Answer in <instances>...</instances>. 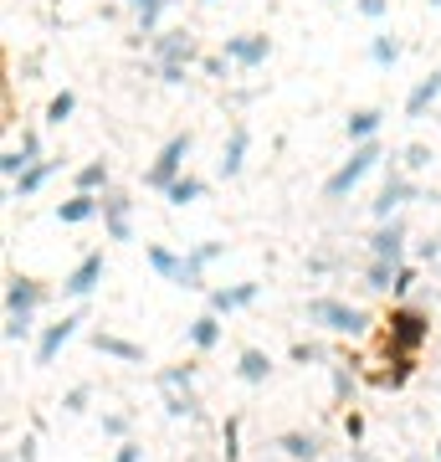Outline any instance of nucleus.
<instances>
[{
  "instance_id": "dca6fc26",
  "label": "nucleus",
  "mask_w": 441,
  "mask_h": 462,
  "mask_svg": "<svg viewBox=\"0 0 441 462\" xmlns=\"http://www.w3.org/2000/svg\"><path fill=\"white\" fill-rule=\"evenodd\" d=\"M246 149H252V129H246V118H231L226 144H221V180H236V175H242Z\"/></svg>"
},
{
  "instance_id": "a18cd8bd",
  "label": "nucleus",
  "mask_w": 441,
  "mask_h": 462,
  "mask_svg": "<svg viewBox=\"0 0 441 462\" xmlns=\"http://www.w3.org/2000/svg\"><path fill=\"white\" fill-rule=\"evenodd\" d=\"M421 263L426 267H441V242L431 236V242H421Z\"/></svg>"
},
{
  "instance_id": "20e7f679",
  "label": "nucleus",
  "mask_w": 441,
  "mask_h": 462,
  "mask_svg": "<svg viewBox=\"0 0 441 462\" xmlns=\"http://www.w3.org/2000/svg\"><path fill=\"white\" fill-rule=\"evenodd\" d=\"M190 149H196V134L190 129H180V134H170V139H164L160 144V154H154V165L144 170V185L149 190H170V185L180 180L185 175V160H190Z\"/></svg>"
},
{
  "instance_id": "4468645a",
  "label": "nucleus",
  "mask_w": 441,
  "mask_h": 462,
  "mask_svg": "<svg viewBox=\"0 0 441 462\" xmlns=\"http://www.w3.org/2000/svg\"><path fill=\"white\" fill-rule=\"evenodd\" d=\"M216 257H226V242H196V247L185 252V273H180V282H175V288L200 293V288H206V267H211Z\"/></svg>"
},
{
  "instance_id": "39448f33",
  "label": "nucleus",
  "mask_w": 441,
  "mask_h": 462,
  "mask_svg": "<svg viewBox=\"0 0 441 462\" xmlns=\"http://www.w3.org/2000/svg\"><path fill=\"white\" fill-rule=\"evenodd\" d=\"M380 160H385L380 139H370V144H354V149H349V160H344V165L324 180V200H344L349 190H354V185L364 180V175H370V170L380 165Z\"/></svg>"
},
{
  "instance_id": "1a4fd4ad",
  "label": "nucleus",
  "mask_w": 441,
  "mask_h": 462,
  "mask_svg": "<svg viewBox=\"0 0 441 462\" xmlns=\"http://www.w3.org/2000/svg\"><path fill=\"white\" fill-rule=\"evenodd\" d=\"M221 57H226L236 72H257V67H267V57H272V36L267 32H242V36H226V47H221Z\"/></svg>"
},
{
  "instance_id": "bb28decb",
  "label": "nucleus",
  "mask_w": 441,
  "mask_h": 462,
  "mask_svg": "<svg viewBox=\"0 0 441 462\" xmlns=\"http://www.w3.org/2000/svg\"><path fill=\"white\" fill-rule=\"evenodd\" d=\"M57 170H62V160H41V165H32L16 185H11V200H32L36 190H41V185H47L51 175H57Z\"/></svg>"
},
{
  "instance_id": "aec40b11",
  "label": "nucleus",
  "mask_w": 441,
  "mask_h": 462,
  "mask_svg": "<svg viewBox=\"0 0 441 462\" xmlns=\"http://www.w3.org/2000/svg\"><path fill=\"white\" fill-rule=\"evenodd\" d=\"M380 124H385V108H354V114L344 118L349 149H354V144H370V139H380Z\"/></svg>"
},
{
  "instance_id": "4be33fe9",
  "label": "nucleus",
  "mask_w": 441,
  "mask_h": 462,
  "mask_svg": "<svg viewBox=\"0 0 441 462\" xmlns=\"http://www.w3.org/2000/svg\"><path fill=\"white\" fill-rule=\"evenodd\" d=\"M185 339H190V349H196V355H211V349L221 345V319H216L211 309H206V314H196L190 324H185Z\"/></svg>"
},
{
  "instance_id": "a211bd4d",
  "label": "nucleus",
  "mask_w": 441,
  "mask_h": 462,
  "mask_svg": "<svg viewBox=\"0 0 441 462\" xmlns=\"http://www.w3.org/2000/svg\"><path fill=\"white\" fill-rule=\"evenodd\" d=\"M108 190H114L108 160H87V165L72 170V196H108Z\"/></svg>"
},
{
  "instance_id": "c03bdc74",
  "label": "nucleus",
  "mask_w": 441,
  "mask_h": 462,
  "mask_svg": "<svg viewBox=\"0 0 441 462\" xmlns=\"http://www.w3.org/2000/svg\"><path fill=\"white\" fill-rule=\"evenodd\" d=\"M344 437H349V442H364V416H344Z\"/></svg>"
},
{
  "instance_id": "b1692460",
  "label": "nucleus",
  "mask_w": 441,
  "mask_h": 462,
  "mask_svg": "<svg viewBox=\"0 0 441 462\" xmlns=\"http://www.w3.org/2000/svg\"><path fill=\"white\" fill-rule=\"evenodd\" d=\"M93 216H103V196H67V200H57V221H62V226H82V221H93Z\"/></svg>"
},
{
  "instance_id": "09e8293b",
  "label": "nucleus",
  "mask_w": 441,
  "mask_h": 462,
  "mask_svg": "<svg viewBox=\"0 0 441 462\" xmlns=\"http://www.w3.org/2000/svg\"><path fill=\"white\" fill-rule=\"evenodd\" d=\"M431 11H441V0H431Z\"/></svg>"
},
{
  "instance_id": "473e14b6",
  "label": "nucleus",
  "mask_w": 441,
  "mask_h": 462,
  "mask_svg": "<svg viewBox=\"0 0 441 462\" xmlns=\"http://www.w3.org/2000/svg\"><path fill=\"white\" fill-rule=\"evenodd\" d=\"M221 452H226V462H242V416H226V427H221Z\"/></svg>"
},
{
  "instance_id": "f03ea898",
  "label": "nucleus",
  "mask_w": 441,
  "mask_h": 462,
  "mask_svg": "<svg viewBox=\"0 0 441 462\" xmlns=\"http://www.w3.org/2000/svg\"><path fill=\"white\" fill-rule=\"evenodd\" d=\"M160 401H164V416H175V421H196L200 416V396H196V365H164L160 375Z\"/></svg>"
},
{
  "instance_id": "f3484780",
  "label": "nucleus",
  "mask_w": 441,
  "mask_h": 462,
  "mask_svg": "<svg viewBox=\"0 0 441 462\" xmlns=\"http://www.w3.org/2000/svg\"><path fill=\"white\" fill-rule=\"evenodd\" d=\"M262 293V282H231V288H211V314L216 319H226V314H242V309H252Z\"/></svg>"
},
{
  "instance_id": "8fccbe9b",
  "label": "nucleus",
  "mask_w": 441,
  "mask_h": 462,
  "mask_svg": "<svg viewBox=\"0 0 441 462\" xmlns=\"http://www.w3.org/2000/svg\"><path fill=\"white\" fill-rule=\"evenodd\" d=\"M206 5H221V0H206Z\"/></svg>"
},
{
  "instance_id": "c756f323",
  "label": "nucleus",
  "mask_w": 441,
  "mask_h": 462,
  "mask_svg": "<svg viewBox=\"0 0 441 462\" xmlns=\"http://www.w3.org/2000/svg\"><path fill=\"white\" fill-rule=\"evenodd\" d=\"M72 114H78V93H72V88H62V93L47 103V124H51V129H62Z\"/></svg>"
},
{
  "instance_id": "7c9ffc66",
  "label": "nucleus",
  "mask_w": 441,
  "mask_h": 462,
  "mask_svg": "<svg viewBox=\"0 0 441 462\" xmlns=\"http://www.w3.org/2000/svg\"><path fill=\"white\" fill-rule=\"evenodd\" d=\"M395 273H400V267H390V263H364V288H370V293H390Z\"/></svg>"
},
{
  "instance_id": "79ce46f5",
  "label": "nucleus",
  "mask_w": 441,
  "mask_h": 462,
  "mask_svg": "<svg viewBox=\"0 0 441 462\" xmlns=\"http://www.w3.org/2000/svg\"><path fill=\"white\" fill-rule=\"evenodd\" d=\"M160 83L164 88H185L190 83V67H160Z\"/></svg>"
},
{
  "instance_id": "37998d69",
  "label": "nucleus",
  "mask_w": 441,
  "mask_h": 462,
  "mask_svg": "<svg viewBox=\"0 0 441 462\" xmlns=\"http://www.w3.org/2000/svg\"><path fill=\"white\" fill-rule=\"evenodd\" d=\"M114 462H144V447H139V442H133V437H129V442H118Z\"/></svg>"
},
{
  "instance_id": "6ab92c4d",
  "label": "nucleus",
  "mask_w": 441,
  "mask_h": 462,
  "mask_svg": "<svg viewBox=\"0 0 441 462\" xmlns=\"http://www.w3.org/2000/svg\"><path fill=\"white\" fill-rule=\"evenodd\" d=\"M436 103H441V67L436 72H426L421 83L406 93V118H426V114H436Z\"/></svg>"
},
{
  "instance_id": "a878e982",
  "label": "nucleus",
  "mask_w": 441,
  "mask_h": 462,
  "mask_svg": "<svg viewBox=\"0 0 441 462\" xmlns=\"http://www.w3.org/2000/svg\"><path fill=\"white\" fill-rule=\"evenodd\" d=\"M236 375L246 380V385H267V380H272V360H267V349H242V355H236Z\"/></svg>"
},
{
  "instance_id": "c85d7f7f",
  "label": "nucleus",
  "mask_w": 441,
  "mask_h": 462,
  "mask_svg": "<svg viewBox=\"0 0 441 462\" xmlns=\"http://www.w3.org/2000/svg\"><path fill=\"white\" fill-rule=\"evenodd\" d=\"M200 196H206V180H200V175H180V180H175L170 190H164V200H170L175 211H185V206H196Z\"/></svg>"
},
{
  "instance_id": "5701e85b",
  "label": "nucleus",
  "mask_w": 441,
  "mask_h": 462,
  "mask_svg": "<svg viewBox=\"0 0 441 462\" xmlns=\"http://www.w3.org/2000/svg\"><path fill=\"white\" fill-rule=\"evenodd\" d=\"M93 349H98V355H108V360L144 365V345H133V339H124V334H108V329H98V334H93Z\"/></svg>"
},
{
  "instance_id": "412c9836",
  "label": "nucleus",
  "mask_w": 441,
  "mask_h": 462,
  "mask_svg": "<svg viewBox=\"0 0 441 462\" xmlns=\"http://www.w3.org/2000/svg\"><path fill=\"white\" fill-rule=\"evenodd\" d=\"M278 452H282L288 462H318V457H324V442H318L313 431H282V437H278Z\"/></svg>"
},
{
  "instance_id": "9d476101",
  "label": "nucleus",
  "mask_w": 441,
  "mask_h": 462,
  "mask_svg": "<svg viewBox=\"0 0 441 462\" xmlns=\"http://www.w3.org/2000/svg\"><path fill=\"white\" fill-rule=\"evenodd\" d=\"M370 263H390V267H406V221H380L370 231Z\"/></svg>"
},
{
  "instance_id": "f257e3e1",
  "label": "nucleus",
  "mask_w": 441,
  "mask_h": 462,
  "mask_svg": "<svg viewBox=\"0 0 441 462\" xmlns=\"http://www.w3.org/2000/svg\"><path fill=\"white\" fill-rule=\"evenodd\" d=\"M303 314H308V324L339 334V339H364L370 324H375L360 303H344V298H308V309H303Z\"/></svg>"
},
{
  "instance_id": "f8f14e48",
  "label": "nucleus",
  "mask_w": 441,
  "mask_h": 462,
  "mask_svg": "<svg viewBox=\"0 0 441 462\" xmlns=\"http://www.w3.org/2000/svg\"><path fill=\"white\" fill-rule=\"evenodd\" d=\"M103 236L108 242H133V196L129 190H108L103 196Z\"/></svg>"
},
{
  "instance_id": "ddd939ff",
  "label": "nucleus",
  "mask_w": 441,
  "mask_h": 462,
  "mask_svg": "<svg viewBox=\"0 0 441 462\" xmlns=\"http://www.w3.org/2000/svg\"><path fill=\"white\" fill-rule=\"evenodd\" d=\"M78 329H82V314H62L57 324H47L36 334V365H57V355L78 339Z\"/></svg>"
},
{
  "instance_id": "4c0bfd02",
  "label": "nucleus",
  "mask_w": 441,
  "mask_h": 462,
  "mask_svg": "<svg viewBox=\"0 0 441 462\" xmlns=\"http://www.w3.org/2000/svg\"><path fill=\"white\" fill-rule=\"evenodd\" d=\"M200 72H206V78H216V83H226L231 62L221 57V51H206V57H200Z\"/></svg>"
},
{
  "instance_id": "c9c22d12",
  "label": "nucleus",
  "mask_w": 441,
  "mask_h": 462,
  "mask_svg": "<svg viewBox=\"0 0 441 462\" xmlns=\"http://www.w3.org/2000/svg\"><path fill=\"white\" fill-rule=\"evenodd\" d=\"M431 165V149L426 144H406L400 149V170H406V175H416V170H426Z\"/></svg>"
},
{
  "instance_id": "7ed1b4c3",
  "label": "nucleus",
  "mask_w": 441,
  "mask_h": 462,
  "mask_svg": "<svg viewBox=\"0 0 441 462\" xmlns=\"http://www.w3.org/2000/svg\"><path fill=\"white\" fill-rule=\"evenodd\" d=\"M431 339V319H426V309H410V303H395L390 319H385V349H390L395 360H416V349Z\"/></svg>"
},
{
  "instance_id": "393cba45",
  "label": "nucleus",
  "mask_w": 441,
  "mask_h": 462,
  "mask_svg": "<svg viewBox=\"0 0 441 462\" xmlns=\"http://www.w3.org/2000/svg\"><path fill=\"white\" fill-rule=\"evenodd\" d=\"M144 257H149V273H154V278H164V282H180L185 257H180L175 247H164V242H154V247H149Z\"/></svg>"
},
{
  "instance_id": "58836bf2",
  "label": "nucleus",
  "mask_w": 441,
  "mask_h": 462,
  "mask_svg": "<svg viewBox=\"0 0 441 462\" xmlns=\"http://www.w3.org/2000/svg\"><path fill=\"white\" fill-rule=\"evenodd\" d=\"M87 396H93L87 385H72V391L62 396V411H67V416H82V411H87Z\"/></svg>"
},
{
  "instance_id": "2eb2a0df",
  "label": "nucleus",
  "mask_w": 441,
  "mask_h": 462,
  "mask_svg": "<svg viewBox=\"0 0 441 462\" xmlns=\"http://www.w3.org/2000/svg\"><path fill=\"white\" fill-rule=\"evenodd\" d=\"M47 303V288L26 273H5V314H36Z\"/></svg>"
},
{
  "instance_id": "e433bc0d",
  "label": "nucleus",
  "mask_w": 441,
  "mask_h": 462,
  "mask_svg": "<svg viewBox=\"0 0 441 462\" xmlns=\"http://www.w3.org/2000/svg\"><path fill=\"white\" fill-rule=\"evenodd\" d=\"M129 411H103V437H118V442H129Z\"/></svg>"
},
{
  "instance_id": "423d86ee",
  "label": "nucleus",
  "mask_w": 441,
  "mask_h": 462,
  "mask_svg": "<svg viewBox=\"0 0 441 462\" xmlns=\"http://www.w3.org/2000/svg\"><path fill=\"white\" fill-rule=\"evenodd\" d=\"M149 57H154V72H160V67H196L206 51H200V36L190 26H170L149 42Z\"/></svg>"
},
{
  "instance_id": "cd10ccee",
  "label": "nucleus",
  "mask_w": 441,
  "mask_h": 462,
  "mask_svg": "<svg viewBox=\"0 0 441 462\" xmlns=\"http://www.w3.org/2000/svg\"><path fill=\"white\" fill-rule=\"evenodd\" d=\"M400 51H406V47H400V36H390V32L370 36V62H375L380 72H390V67L400 62Z\"/></svg>"
},
{
  "instance_id": "49530a36",
  "label": "nucleus",
  "mask_w": 441,
  "mask_h": 462,
  "mask_svg": "<svg viewBox=\"0 0 441 462\" xmlns=\"http://www.w3.org/2000/svg\"><path fill=\"white\" fill-rule=\"evenodd\" d=\"M328 267H334V257H324V252H318V257H308V273H328Z\"/></svg>"
},
{
  "instance_id": "9b49d317",
  "label": "nucleus",
  "mask_w": 441,
  "mask_h": 462,
  "mask_svg": "<svg viewBox=\"0 0 441 462\" xmlns=\"http://www.w3.org/2000/svg\"><path fill=\"white\" fill-rule=\"evenodd\" d=\"M41 160H47V154H41V134H36V129H21V144H11L5 154H0V175L16 185L21 175H26L32 165H41Z\"/></svg>"
},
{
  "instance_id": "ea45409f",
  "label": "nucleus",
  "mask_w": 441,
  "mask_h": 462,
  "mask_svg": "<svg viewBox=\"0 0 441 462\" xmlns=\"http://www.w3.org/2000/svg\"><path fill=\"white\" fill-rule=\"evenodd\" d=\"M354 11H360L364 21H385L390 16V0H354Z\"/></svg>"
},
{
  "instance_id": "2f4dec72",
  "label": "nucleus",
  "mask_w": 441,
  "mask_h": 462,
  "mask_svg": "<svg viewBox=\"0 0 441 462\" xmlns=\"http://www.w3.org/2000/svg\"><path fill=\"white\" fill-rule=\"evenodd\" d=\"M36 334V314H5V345H26Z\"/></svg>"
},
{
  "instance_id": "6e6552de",
  "label": "nucleus",
  "mask_w": 441,
  "mask_h": 462,
  "mask_svg": "<svg viewBox=\"0 0 441 462\" xmlns=\"http://www.w3.org/2000/svg\"><path fill=\"white\" fill-rule=\"evenodd\" d=\"M108 278V257L103 252H82L78 263H72V273L62 278V298H72V303H82V298L98 293V282Z\"/></svg>"
},
{
  "instance_id": "0eeeda50",
  "label": "nucleus",
  "mask_w": 441,
  "mask_h": 462,
  "mask_svg": "<svg viewBox=\"0 0 441 462\" xmlns=\"http://www.w3.org/2000/svg\"><path fill=\"white\" fill-rule=\"evenodd\" d=\"M410 200H421V185L410 180L400 165L385 170V185H380V196L370 200V216H375V226L380 221H395L400 216V206H410Z\"/></svg>"
},
{
  "instance_id": "72a5a7b5",
  "label": "nucleus",
  "mask_w": 441,
  "mask_h": 462,
  "mask_svg": "<svg viewBox=\"0 0 441 462\" xmlns=\"http://www.w3.org/2000/svg\"><path fill=\"white\" fill-rule=\"evenodd\" d=\"M293 360H298V365H334V360H328V349L318 345V339H298V345H293Z\"/></svg>"
},
{
  "instance_id": "de8ad7c7",
  "label": "nucleus",
  "mask_w": 441,
  "mask_h": 462,
  "mask_svg": "<svg viewBox=\"0 0 441 462\" xmlns=\"http://www.w3.org/2000/svg\"><path fill=\"white\" fill-rule=\"evenodd\" d=\"M118 5H129L133 16H139V5H144V0H118Z\"/></svg>"
},
{
  "instance_id": "f704fd0d",
  "label": "nucleus",
  "mask_w": 441,
  "mask_h": 462,
  "mask_svg": "<svg viewBox=\"0 0 441 462\" xmlns=\"http://www.w3.org/2000/svg\"><path fill=\"white\" fill-rule=\"evenodd\" d=\"M328 380H334V401L354 396V370H349V365H328Z\"/></svg>"
},
{
  "instance_id": "a19ab883",
  "label": "nucleus",
  "mask_w": 441,
  "mask_h": 462,
  "mask_svg": "<svg viewBox=\"0 0 441 462\" xmlns=\"http://www.w3.org/2000/svg\"><path fill=\"white\" fill-rule=\"evenodd\" d=\"M410 288H416V267H400V273H395V288H390V298H400V303H406V293H410Z\"/></svg>"
}]
</instances>
